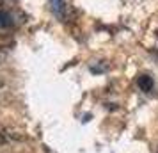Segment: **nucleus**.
Listing matches in <instances>:
<instances>
[{
	"label": "nucleus",
	"instance_id": "obj_4",
	"mask_svg": "<svg viewBox=\"0 0 158 153\" xmlns=\"http://www.w3.org/2000/svg\"><path fill=\"white\" fill-rule=\"evenodd\" d=\"M0 61H2V53H0Z\"/></svg>",
	"mask_w": 158,
	"mask_h": 153
},
{
	"label": "nucleus",
	"instance_id": "obj_3",
	"mask_svg": "<svg viewBox=\"0 0 158 153\" xmlns=\"http://www.w3.org/2000/svg\"><path fill=\"white\" fill-rule=\"evenodd\" d=\"M0 87H4V79L0 77Z\"/></svg>",
	"mask_w": 158,
	"mask_h": 153
},
{
	"label": "nucleus",
	"instance_id": "obj_2",
	"mask_svg": "<svg viewBox=\"0 0 158 153\" xmlns=\"http://www.w3.org/2000/svg\"><path fill=\"white\" fill-rule=\"evenodd\" d=\"M9 25H11V16L4 11H0V29H6Z\"/></svg>",
	"mask_w": 158,
	"mask_h": 153
},
{
	"label": "nucleus",
	"instance_id": "obj_1",
	"mask_svg": "<svg viewBox=\"0 0 158 153\" xmlns=\"http://www.w3.org/2000/svg\"><path fill=\"white\" fill-rule=\"evenodd\" d=\"M137 84H139V87L142 89V91H151L153 89V80H151V77H148V75H140Z\"/></svg>",
	"mask_w": 158,
	"mask_h": 153
}]
</instances>
